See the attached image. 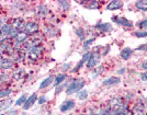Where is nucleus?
<instances>
[{
  "label": "nucleus",
  "instance_id": "obj_32",
  "mask_svg": "<svg viewBox=\"0 0 147 115\" xmlns=\"http://www.w3.org/2000/svg\"><path fill=\"white\" fill-rule=\"evenodd\" d=\"M47 102V98L45 97V95H42V97H40L38 99H37V103L40 104V105H42V104H44V103Z\"/></svg>",
  "mask_w": 147,
  "mask_h": 115
},
{
  "label": "nucleus",
  "instance_id": "obj_4",
  "mask_svg": "<svg viewBox=\"0 0 147 115\" xmlns=\"http://www.w3.org/2000/svg\"><path fill=\"white\" fill-rule=\"evenodd\" d=\"M14 68V61L10 57H2L0 61V70H10Z\"/></svg>",
  "mask_w": 147,
  "mask_h": 115
},
{
  "label": "nucleus",
  "instance_id": "obj_41",
  "mask_svg": "<svg viewBox=\"0 0 147 115\" xmlns=\"http://www.w3.org/2000/svg\"><path fill=\"white\" fill-rule=\"evenodd\" d=\"M142 68L147 69V61H145V63H143V64H142Z\"/></svg>",
  "mask_w": 147,
  "mask_h": 115
},
{
  "label": "nucleus",
  "instance_id": "obj_34",
  "mask_svg": "<svg viewBox=\"0 0 147 115\" xmlns=\"http://www.w3.org/2000/svg\"><path fill=\"white\" fill-rule=\"evenodd\" d=\"M65 85H58V87H56V91H55V94H58L59 92H61L64 88H65Z\"/></svg>",
  "mask_w": 147,
  "mask_h": 115
},
{
  "label": "nucleus",
  "instance_id": "obj_10",
  "mask_svg": "<svg viewBox=\"0 0 147 115\" xmlns=\"http://www.w3.org/2000/svg\"><path fill=\"white\" fill-rule=\"evenodd\" d=\"M25 75V69L22 67H19L17 69H14L12 73V79L16 81H20L21 79L24 77Z\"/></svg>",
  "mask_w": 147,
  "mask_h": 115
},
{
  "label": "nucleus",
  "instance_id": "obj_15",
  "mask_svg": "<svg viewBox=\"0 0 147 115\" xmlns=\"http://www.w3.org/2000/svg\"><path fill=\"white\" fill-rule=\"evenodd\" d=\"M96 29L100 31L101 33H105V32L112 31V25L110 23H98V24H96Z\"/></svg>",
  "mask_w": 147,
  "mask_h": 115
},
{
  "label": "nucleus",
  "instance_id": "obj_24",
  "mask_svg": "<svg viewBox=\"0 0 147 115\" xmlns=\"http://www.w3.org/2000/svg\"><path fill=\"white\" fill-rule=\"evenodd\" d=\"M11 78L12 77H10L9 75L0 71V83H7V82H9L11 80Z\"/></svg>",
  "mask_w": 147,
  "mask_h": 115
},
{
  "label": "nucleus",
  "instance_id": "obj_33",
  "mask_svg": "<svg viewBox=\"0 0 147 115\" xmlns=\"http://www.w3.org/2000/svg\"><path fill=\"white\" fill-rule=\"evenodd\" d=\"M138 26H140L141 29H143V30H146L147 29V19H145V20H143L142 22H140V23H138Z\"/></svg>",
  "mask_w": 147,
  "mask_h": 115
},
{
  "label": "nucleus",
  "instance_id": "obj_19",
  "mask_svg": "<svg viewBox=\"0 0 147 115\" xmlns=\"http://www.w3.org/2000/svg\"><path fill=\"white\" fill-rule=\"evenodd\" d=\"M122 6V1H111L110 3L107 6V10H117V9H121Z\"/></svg>",
  "mask_w": 147,
  "mask_h": 115
},
{
  "label": "nucleus",
  "instance_id": "obj_11",
  "mask_svg": "<svg viewBox=\"0 0 147 115\" xmlns=\"http://www.w3.org/2000/svg\"><path fill=\"white\" fill-rule=\"evenodd\" d=\"M29 40V35L25 33L24 31H22V32H19L18 34H17V36L14 37V42L16 43H20V44H24L26 41Z\"/></svg>",
  "mask_w": 147,
  "mask_h": 115
},
{
  "label": "nucleus",
  "instance_id": "obj_17",
  "mask_svg": "<svg viewBox=\"0 0 147 115\" xmlns=\"http://www.w3.org/2000/svg\"><path fill=\"white\" fill-rule=\"evenodd\" d=\"M120 82V78L119 77H109L105 80H103L102 85H105V87H111V85H114Z\"/></svg>",
  "mask_w": 147,
  "mask_h": 115
},
{
  "label": "nucleus",
  "instance_id": "obj_39",
  "mask_svg": "<svg viewBox=\"0 0 147 115\" xmlns=\"http://www.w3.org/2000/svg\"><path fill=\"white\" fill-rule=\"evenodd\" d=\"M5 23H7V22H5V19H3V18H0V29L2 28V25L5 24Z\"/></svg>",
  "mask_w": 147,
  "mask_h": 115
},
{
  "label": "nucleus",
  "instance_id": "obj_25",
  "mask_svg": "<svg viewBox=\"0 0 147 115\" xmlns=\"http://www.w3.org/2000/svg\"><path fill=\"white\" fill-rule=\"evenodd\" d=\"M75 33H76V35L79 37L80 41H84L85 40V31L82 28H78V29H76L75 31Z\"/></svg>",
  "mask_w": 147,
  "mask_h": 115
},
{
  "label": "nucleus",
  "instance_id": "obj_31",
  "mask_svg": "<svg viewBox=\"0 0 147 115\" xmlns=\"http://www.w3.org/2000/svg\"><path fill=\"white\" fill-rule=\"evenodd\" d=\"M58 3H59L61 6H63V9H64V10H68L69 7H70V5H69L68 1H59Z\"/></svg>",
  "mask_w": 147,
  "mask_h": 115
},
{
  "label": "nucleus",
  "instance_id": "obj_37",
  "mask_svg": "<svg viewBox=\"0 0 147 115\" xmlns=\"http://www.w3.org/2000/svg\"><path fill=\"white\" fill-rule=\"evenodd\" d=\"M141 79L142 81H147V73H144L141 75Z\"/></svg>",
  "mask_w": 147,
  "mask_h": 115
},
{
  "label": "nucleus",
  "instance_id": "obj_22",
  "mask_svg": "<svg viewBox=\"0 0 147 115\" xmlns=\"http://www.w3.org/2000/svg\"><path fill=\"white\" fill-rule=\"evenodd\" d=\"M135 7L136 9L142 10V11H147V0L145 1H137L135 2Z\"/></svg>",
  "mask_w": 147,
  "mask_h": 115
},
{
  "label": "nucleus",
  "instance_id": "obj_30",
  "mask_svg": "<svg viewBox=\"0 0 147 115\" xmlns=\"http://www.w3.org/2000/svg\"><path fill=\"white\" fill-rule=\"evenodd\" d=\"M102 68H103V67L100 66V67H98V68H97L96 70H93V73H92V78H96V77L98 76L99 73H102Z\"/></svg>",
  "mask_w": 147,
  "mask_h": 115
},
{
  "label": "nucleus",
  "instance_id": "obj_12",
  "mask_svg": "<svg viewBox=\"0 0 147 115\" xmlns=\"http://www.w3.org/2000/svg\"><path fill=\"white\" fill-rule=\"evenodd\" d=\"M11 32H12V26L10 23H5L2 25V28L0 29V33L5 37H8V38L11 35Z\"/></svg>",
  "mask_w": 147,
  "mask_h": 115
},
{
  "label": "nucleus",
  "instance_id": "obj_3",
  "mask_svg": "<svg viewBox=\"0 0 147 115\" xmlns=\"http://www.w3.org/2000/svg\"><path fill=\"white\" fill-rule=\"evenodd\" d=\"M38 30H40V25L37 22H34V21L25 22L24 32L28 35H34L38 32Z\"/></svg>",
  "mask_w": 147,
  "mask_h": 115
},
{
  "label": "nucleus",
  "instance_id": "obj_20",
  "mask_svg": "<svg viewBox=\"0 0 147 115\" xmlns=\"http://www.w3.org/2000/svg\"><path fill=\"white\" fill-rule=\"evenodd\" d=\"M66 78H67V75L66 73H59V75H57L55 77V79H54V85L56 87H58L64 80H66Z\"/></svg>",
  "mask_w": 147,
  "mask_h": 115
},
{
  "label": "nucleus",
  "instance_id": "obj_36",
  "mask_svg": "<svg viewBox=\"0 0 147 115\" xmlns=\"http://www.w3.org/2000/svg\"><path fill=\"white\" fill-rule=\"evenodd\" d=\"M89 8H98V1H92L89 3Z\"/></svg>",
  "mask_w": 147,
  "mask_h": 115
},
{
  "label": "nucleus",
  "instance_id": "obj_5",
  "mask_svg": "<svg viewBox=\"0 0 147 115\" xmlns=\"http://www.w3.org/2000/svg\"><path fill=\"white\" fill-rule=\"evenodd\" d=\"M11 26H12V29H14V30L18 31V32L24 31V26H25L24 19L21 18V17L14 18L12 20V22H11Z\"/></svg>",
  "mask_w": 147,
  "mask_h": 115
},
{
  "label": "nucleus",
  "instance_id": "obj_27",
  "mask_svg": "<svg viewBox=\"0 0 147 115\" xmlns=\"http://www.w3.org/2000/svg\"><path fill=\"white\" fill-rule=\"evenodd\" d=\"M77 97H78V99H80V100H85V99H87V97H88V92H87L86 90L79 91V92L77 93Z\"/></svg>",
  "mask_w": 147,
  "mask_h": 115
},
{
  "label": "nucleus",
  "instance_id": "obj_21",
  "mask_svg": "<svg viewBox=\"0 0 147 115\" xmlns=\"http://www.w3.org/2000/svg\"><path fill=\"white\" fill-rule=\"evenodd\" d=\"M132 53H133V50L131 48H124L121 52V57H122V59H124V61H126V59H129V57H131V55H132Z\"/></svg>",
  "mask_w": 147,
  "mask_h": 115
},
{
  "label": "nucleus",
  "instance_id": "obj_40",
  "mask_svg": "<svg viewBox=\"0 0 147 115\" xmlns=\"http://www.w3.org/2000/svg\"><path fill=\"white\" fill-rule=\"evenodd\" d=\"M125 70H126V68H122V69L117 70V73H119V75H121V73H123L124 71H125Z\"/></svg>",
  "mask_w": 147,
  "mask_h": 115
},
{
  "label": "nucleus",
  "instance_id": "obj_14",
  "mask_svg": "<svg viewBox=\"0 0 147 115\" xmlns=\"http://www.w3.org/2000/svg\"><path fill=\"white\" fill-rule=\"evenodd\" d=\"M112 20H113L114 22H117V24H121V25H123V26H127V28H132V26H133V23L125 18H117V17H114Z\"/></svg>",
  "mask_w": 147,
  "mask_h": 115
},
{
  "label": "nucleus",
  "instance_id": "obj_26",
  "mask_svg": "<svg viewBox=\"0 0 147 115\" xmlns=\"http://www.w3.org/2000/svg\"><path fill=\"white\" fill-rule=\"evenodd\" d=\"M111 115H129L127 110H113L111 111Z\"/></svg>",
  "mask_w": 147,
  "mask_h": 115
},
{
  "label": "nucleus",
  "instance_id": "obj_29",
  "mask_svg": "<svg viewBox=\"0 0 147 115\" xmlns=\"http://www.w3.org/2000/svg\"><path fill=\"white\" fill-rule=\"evenodd\" d=\"M134 34H135V36H137V37H147V31H143V32L136 31Z\"/></svg>",
  "mask_w": 147,
  "mask_h": 115
},
{
  "label": "nucleus",
  "instance_id": "obj_16",
  "mask_svg": "<svg viewBox=\"0 0 147 115\" xmlns=\"http://www.w3.org/2000/svg\"><path fill=\"white\" fill-rule=\"evenodd\" d=\"M54 81V77L53 76H49L47 78H45L41 82V85H40V87H38V90H44V89H46L47 87H49V85H52V82Z\"/></svg>",
  "mask_w": 147,
  "mask_h": 115
},
{
  "label": "nucleus",
  "instance_id": "obj_42",
  "mask_svg": "<svg viewBox=\"0 0 147 115\" xmlns=\"http://www.w3.org/2000/svg\"><path fill=\"white\" fill-rule=\"evenodd\" d=\"M1 58H2V52L0 50V61H1Z\"/></svg>",
  "mask_w": 147,
  "mask_h": 115
},
{
  "label": "nucleus",
  "instance_id": "obj_28",
  "mask_svg": "<svg viewBox=\"0 0 147 115\" xmlns=\"http://www.w3.org/2000/svg\"><path fill=\"white\" fill-rule=\"evenodd\" d=\"M94 40H96V38H94V37H92V38H89V40H87L86 42L84 43V48H85V49H87V48H88V47H89V46H90V45H91L92 43L94 42Z\"/></svg>",
  "mask_w": 147,
  "mask_h": 115
},
{
  "label": "nucleus",
  "instance_id": "obj_23",
  "mask_svg": "<svg viewBox=\"0 0 147 115\" xmlns=\"http://www.w3.org/2000/svg\"><path fill=\"white\" fill-rule=\"evenodd\" d=\"M26 99H28V95H26V93L22 94V95L19 98L17 101H16L14 105H16V106H23V105H24V103H25V101H26Z\"/></svg>",
  "mask_w": 147,
  "mask_h": 115
},
{
  "label": "nucleus",
  "instance_id": "obj_9",
  "mask_svg": "<svg viewBox=\"0 0 147 115\" xmlns=\"http://www.w3.org/2000/svg\"><path fill=\"white\" fill-rule=\"evenodd\" d=\"M75 105H76V102L74 101V100H66V101H64L63 104L61 105V112H67V111H70V110H73L75 108Z\"/></svg>",
  "mask_w": 147,
  "mask_h": 115
},
{
  "label": "nucleus",
  "instance_id": "obj_18",
  "mask_svg": "<svg viewBox=\"0 0 147 115\" xmlns=\"http://www.w3.org/2000/svg\"><path fill=\"white\" fill-rule=\"evenodd\" d=\"M47 13H49V9H47V7L42 6V5H40V6L36 7L37 17H40V18H44V17H46V15H47Z\"/></svg>",
  "mask_w": 147,
  "mask_h": 115
},
{
  "label": "nucleus",
  "instance_id": "obj_38",
  "mask_svg": "<svg viewBox=\"0 0 147 115\" xmlns=\"http://www.w3.org/2000/svg\"><path fill=\"white\" fill-rule=\"evenodd\" d=\"M69 67H70V63L65 64V65L63 66V70H64V71H66V70H68V69H69Z\"/></svg>",
  "mask_w": 147,
  "mask_h": 115
},
{
  "label": "nucleus",
  "instance_id": "obj_8",
  "mask_svg": "<svg viewBox=\"0 0 147 115\" xmlns=\"http://www.w3.org/2000/svg\"><path fill=\"white\" fill-rule=\"evenodd\" d=\"M37 94L36 93H32L30 97H28V99H26V101H25V103H24V105L22 106L23 108V110L24 111H26V110H30L35 103L37 102Z\"/></svg>",
  "mask_w": 147,
  "mask_h": 115
},
{
  "label": "nucleus",
  "instance_id": "obj_43",
  "mask_svg": "<svg viewBox=\"0 0 147 115\" xmlns=\"http://www.w3.org/2000/svg\"><path fill=\"white\" fill-rule=\"evenodd\" d=\"M0 115H7V114H5V113H1Z\"/></svg>",
  "mask_w": 147,
  "mask_h": 115
},
{
  "label": "nucleus",
  "instance_id": "obj_13",
  "mask_svg": "<svg viewBox=\"0 0 147 115\" xmlns=\"http://www.w3.org/2000/svg\"><path fill=\"white\" fill-rule=\"evenodd\" d=\"M13 104V100L11 98H6L0 100V111H5V110L9 109Z\"/></svg>",
  "mask_w": 147,
  "mask_h": 115
},
{
  "label": "nucleus",
  "instance_id": "obj_6",
  "mask_svg": "<svg viewBox=\"0 0 147 115\" xmlns=\"http://www.w3.org/2000/svg\"><path fill=\"white\" fill-rule=\"evenodd\" d=\"M91 55H92L91 52H88V53H86V54L84 55V56H82V58L78 61V64L74 67V69H71V73H77V71H78V70H79L80 68L84 66L85 64H87V61H89V58L91 57Z\"/></svg>",
  "mask_w": 147,
  "mask_h": 115
},
{
  "label": "nucleus",
  "instance_id": "obj_35",
  "mask_svg": "<svg viewBox=\"0 0 147 115\" xmlns=\"http://www.w3.org/2000/svg\"><path fill=\"white\" fill-rule=\"evenodd\" d=\"M7 115H19V112L17 110H10V111L7 113Z\"/></svg>",
  "mask_w": 147,
  "mask_h": 115
},
{
  "label": "nucleus",
  "instance_id": "obj_7",
  "mask_svg": "<svg viewBox=\"0 0 147 115\" xmlns=\"http://www.w3.org/2000/svg\"><path fill=\"white\" fill-rule=\"evenodd\" d=\"M100 61V54L99 53H92L91 57L89 58V61H87V68L89 69H93L94 67L98 65V63Z\"/></svg>",
  "mask_w": 147,
  "mask_h": 115
},
{
  "label": "nucleus",
  "instance_id": "obj_1",
  "mask_svg": "<svg viewBox=\"0 0 147 115\" xmlns=\"http://www.w3.org/2000/svg\"><path fill=\"white\" fill-rule=\"evenodd\" d=\"M84 87H85V81L82 79H75L70 83H68L67 89H66V94L70 95L74 93H78L79 91L82 90Z\"/></svg>",
  "mask_w": 147,
  "mask_h": 115
},
{
  "label": "nucleus",
  "instance_id": "obj_2",
  "mask_svg": "<svg viewBox=\"0 0 147 115\" xmlns=\"http://www.w3.org/2000/svg\"><path fill=\"white\" fill-rule=\"evenodd\" d=\"M43 52H44V47L42 45H38L36 47L32 48L30 52L26 54V58L30 61H32V63H35V61H37L42 57Z\"/></svg>",
  "mask_w": 147,
  "mask_h": 115
}]
</instances>
